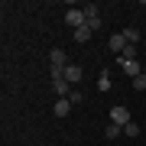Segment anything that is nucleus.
Returning a JSON list of instances; mask_svg holds the SVG:
<instances>
[{
	"label": "nucleus",
	"mask_w": 146,
	"mask_h": 146,
	"mask_svg": "<svg viewBox=\"0 0 146 146\" xmlns=\"http://www.w3.org/2000/svg\"><path fill=\"white\" fill-rule=\"evenodd\" d=\"M65 23H68L72 33H75V29L88 26V13H84V10H68V13H65Z\"/></svg>",
	"instance_id": "obj_1"
},
{
	"label": "nucleus",
	"mask_w": 146,
	"mask_h": 146,
	"mask_svg": "<svg viewBox=\"0 0 146 146\" xmlns=\"http://www.w3.org/2000/svg\"><path fill=\"white\" fill-rule=\"evenodd\" d=\"M110 123H117V127H127V123H130V110H127L123 104L110 107Z\"/></svg>",
	"instance_id": "obj_2"
},
{
	"label": "nucleus",
	"mask_w": 146,
	"mask_h": 146,
	"mask_svg": "<svg viewBox=\"0 0 146 146\" xmlns=\"http://www.w3.org/2000/svg\"><path fill=\"white\" fill-rule=\"evenodd\" d=\"M120 68H123L127 78H140V75H143V62H136V58H133V62H123V58H120Z\"/></svg>",
	"instance_id": "obj_3"
},
{
	"label": "nucleus",
	"mask_w": 146,
	"mask_h": 146,
	"mask_svg": "<svg viewBox=\"0 0 146 146\" xmlns=\"http://www.w3.org/2000/svg\"><path fill=\"white\" fill-rule=\"evenodd\" d=\"M127 46H130V42H127V36H123V33H114V36H110V52H123V49Z\"/></svg>",
	"instance_id": "obj_4"
},
{
	"label": "nucleus",
	"mask_w": 146,
	"mask_h": 146,
	"mask_svg": "<svg viewBox=\"0 0 146 146\" xmlns=\"http://www.w3.org/2000/svg\"><path fill=\"white\" fill-rule=\"evenodd\" d=\"M65 81L68 84H78L81 81V65H65Z\"/></svg>",
	"instance_id": "obj_5"
},
{
	"label": "nucleus",
	"mask_w": 146,
	"mask_h": 146,
	"mask_svg": "<svg viewBox=\"0 0 146 146\" xmlns=\"http://www.w3.org/2000/svg\"><path fill=\"white\" fill-rule=\"evenodd\" d=\"M49 62H52V65H58V68H65V65H68L65 49H52V52H49Z\"/></svg>",
	"instance_id": "obj_6"
},
{
	"label": "nucleus",
	"mask_w": 146,
	"mask_h": 146,
	"mask_svg": "<svg viewBox=\"0 0 146 146\" xmlns=\"http://www.w3.org/2000/svg\"><path fill=\"white\" fill-rule=\"evenodd\" d=\"M72 107H75V104H72L68 98H58V101H55V114H58V117H68V114H72Z\"/></svg>",
	"instance_id": "obj_7"
},
{
	"label": "nucleus",
	"mask_w": 146,
	"mask_h": 146,
	"mask_svg": "<svg viewBox=\"0 0 146 146\" xmlns=\"http://www.w3.org/2000/svg\"><path fill=\"white\" fill-rule=\"evenodd\" d=\"M52 88H55L58 98H68V94H72V84H68L65 78H55V81H52Z\"/></svg>",
	"instance_id": "obj_8"
},
{
	"label": "nucleus",
	"mask_w": 146,
	"mask_h": 146,
	"mask_svg": "<svg viewBox=\"0 0 146 146\" xmlns=\"http://www.w3.org/2000/svg\"><path fill=\"white\" fill-rule=\"evenodd\" d=\"M72 39H75V42H88V39H91V26H81V29H75V33H72Z\"/></svg>",
	"instance_id": "obj_9"
},
{
	"label": "nucleus",
	"mask_w": 146,
	"mask_h": 146,
	"mask_svg": "<svg viewBox=\"0 0 146 146\" xmlns=\"http://www.w3.org/2000/svg\"><path fill=\"white\" fill-rule=\"evenodd\" d=\"M110 88H114V84H110V75L101 72V75H98V91H110Z\"/></svg>",
	"instance_id": "obj_10"
},
{
	"label": "nucleus",
	"mask_w": 146,
	"mask_h": 146,
	"mask_svg": "<svg viewBox=\"0 0 146 146\" xmlns=\"http://www.w3.org/2000/svg\"><path fill=\"white\" fill-rule=\"evenodd\" d=\"M123 36H127V42H130V46H136V42H140V33H136L133 26H127V29H123Z\"/></svg>",
	"instance_id": "obj_11"
},
{
	"label": "nucleus",
	"mask_w": 146,
	"mask_h": 146,
	"mask_svg": "<svg viewBox=\"0 0 146 146\" xmlns=\"http://www.w3.org/2000/svg\"><path fill=\"white\" fill-rule=\"evenodd\" d=\"M123 136H140V123H136V120H130V123L123 127Z\"/></svg>",
	"instance_id": "obj_12"
},
{
	"label": "nucleus",
	"mask_w": 146,
	"mask_h": 146,
	"mask_svg": "<svg viewBox=\"0 0 146 146\" xmlns=\"http://www.w3.org/2000/svg\"><path fill=\"white\" fill-rule=\"evenodd\" d=\"M120 58H123V62H133L136 58V46H127L123 52H120Z\"/></svg>",
	"instance_id": "obj_13"
},
{
	"label": "nucleus",
	"mask_w": 146,
	"mask_h": 146,
	"mask_svg": "<svg viewBox=\"0 0 146 146\" xmlns=\"http://www.w3.org/2000/svg\"><path fill=\"white\" fill-rule=\"evenodd\" d=\"M88 26H91V33H98L101 26H104V20H101V16H91V20H88Z\"/></svg>",
	"instance_id": "obj_14"
},
{
	"label": "nucleus",
	"mask_w": 146,
	"mask_h": 146,
	"mask_svg": "<svg viewBox=\"0 0 146 146\" xmlns=\"http://www.w3.org/2000/svg\"><path fill=\"white\" fill-rule=\"evenodd\" d=\"M68 101H72V104H81V101H84V94H81L78 88H72V94H68Z\"/></svg>",
	"instance_id": "obj_15"
},
{
	"label": "nucleus",
	"mask_w": 146,
	"mask_h": 146,
	"mask_svg": "<svg viewBox=\"0 0 146 146\" xmlns=\"http://www.w3.org/2000/svg\"><path fill=\"white\" fill-rule=\"evenodd\" d=\"M120 133H123V127H117V123L107 127V140H114V136H120Z\"/></svg>",
	"instance_id": "obj_16"
},
{
	"label": "nucleus",
	"mask_w": 146,
	"mask_h": 146,
	"mask_svg": "<svg viewBox=\"0 0 146 146\" xmlns=\"http://www.w3.org/2000/svg\"><path fill=\"white\" fill-rule=\"evenodd\" d=\"M84 13H88V20H91V16H101L98 13V3H84Z\"/></svg>",
	"instance_id": "obj_17"
},
{
	"label": "nucleus",
	"mask_w": 146,
	"mask_h": 146,
	"mask_svg": "<svg viewBox=\"0 0 146 146\" xmlns=\"http://www.w3.org/2000/svg\"><path fill=\"white\" fill-rule=\"evenodd\" d=\"M133 88H136V91H146V75H140V78H133Z\"/></svg>",
	"instance_id": "obj_18"
}]
</instances>
